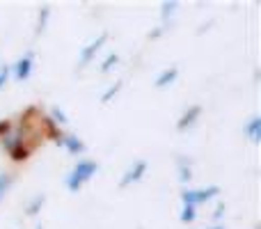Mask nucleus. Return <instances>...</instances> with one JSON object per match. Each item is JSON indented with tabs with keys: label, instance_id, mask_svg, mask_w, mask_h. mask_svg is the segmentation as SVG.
<instances>
[{
	"label": "nucleus",
	"instance_id": "obj_1",
	"mask_svg": "<svg viewBox=\"0 0 261 229\" xmlns=\"http://www.w3.org/2000/svg\"><path fill=\"white\" fill-rule=\"evenodd\" d=\"M37 131L32 129L28 115L0 121V147L12 163H23L35 151Z\"/></svg>",
	"mask_w": 261,
	"mask_h": 229
},
{
	"label": "nucleus",
	"instance_id": "obj_2",
	"mask_svg": "<svg viewBox=\"0 0 261 229\" xmlns=\"http://www.w3.org/2000/svg\"><path fill=\"white\" fill-rule=\"evenodd\" d=\"M99 161H94V158H78L76 163H73V167L64 174V186H67L69 193H81L83 186L90 184L92 179L96 176V172H99Z\"/></svg>",
	"mask_w": 261,
	"mask_h": 229
},
{
	"label": "nucleus",
	"instance_id": "obj_3",
	"mask_svg": "<svg viewBox=\"0 0 261 229\" xmlns=\"http://www.w3.org/2000/svg\"><path fill=\"white\" fill-rule=\"evenodd\" d=\"M220 197V186H204V188H193V186H186V188H181L179 193V199L181 204H190V207L199 209L202 204H208L213 202V199Z\"/></svg>",
	"mask_w": 261,
	"mask_h": 229
},
{
	"label": "nucleus",
	"instance_id": "obj_4",
	"mask_svg": "<svg viewBox=\"0 0 261 229\" xmlns=\"http://www.w3.org/2000/svg\"><path fill=\"white\" fill-rule=\"evenodd\" d=\"M106 41H108V32H99V35L94 37V39L90 41V44H85L81 48V53H78V60H76V67L78 69H85L87 64L94 62V58L101 53V48L106 46Z\"/></svg>",
	"mask_w": 261,
	"mask_h": 229
},
{
	"label": "nucleus",
	"instance_id": "obj_5",
	"mask_svg": "<svg viewBox=\"0 0 261 229\" xmlns=\"http://www.w3.org/2000/svg\"><path fill=\"white\" fill-rule=\"evenodd\" d=\"M55 144L58 147H62L64 151L69 154V156H85V151H87V144H85V140L83 138H78L76 133H67V131H60L58 135H55Z\"/></svg>",
	"mask_w": 261,
	"mask_h": 229
},
{
	"label": "nucleus",
	"instance_id": "obj_6",
	"mask_svg": "<svg viewBox=\"0 0 261 229\" xmlns=\"http://www.w3.org/2000/svg\"><path fill=\"white\" fill-rule=\"evenodd\" d=\"M12 67V78L16 83H25L32 78L35 71V50H25L21 58H16V62L9 64Z\"/></svg>",
	"mask_w": 261,
	"mask_h": 229
},
{
	"label": "nucleus",
	"instance_id": "obj_7",
	"mask_svg": "<svg viewBox=\"0 0 261 229\" xmlns=\"http://www.w3.org/2000/svg\"><path fill=\"white\" fill-rule=\"evenodd\" d=\"M149 170V163L144 161V158H138V161H133L130 165L124 170V174L119 176V188H130V186L140 184V181L144 179V174H147Z\"/></svg>",
	"mask_w": 261,
	"mask_h": 229
},
{
	"label": "nucleus",
	"instance_id": "obj_8",
	"mask_svg": "<svg viewBox=\"0 0 261 229\" xmlns=\"http://www.w3.org/2000/svg\"><path fill=\"white\" fill-rule=\"evenodd\" d=\"M202 113H204V108L199 104L188 106V108L181 113L179 119H176V131H179V133H186V131H190L199 119H202Z\"/></svg>",
	"mask_w": 261,
	"mask_h": 229
},
{
	"label": "nucleus",
	"instance_id": "obj_9",
	"mask_svg": "<svg viewBox=\"0 0 261 229\" xmlns=\"http://www.w3.org/2000/svg\"><path fill=\"white\" fill-rule=\"evenodd\" d=\"M176 78H179V67H176V64H170V67H165L156 76L153 87H156V90H167L170 85H174V83H176Z\"/></svg>",
	"mask_w": 261,
	"mask_h": 229
},
{
	"label": "nucleus",
	"instance_id": "obj_10",
	"mask_svg": "<svg viewBox=\"0 0 261 229\" xmlns=\"http://www.w3.org/2000/svg\"><path fill=\"white\" fill-rule=\"evenodd\" d=\"M243 133H245V138H248L252 144L261 142V115H252L250 119H245Z\"/></svg>",
	"mask_w": 261,
	"mask_h": 229
},
{
	"label": "nucleus",
	"instance_id": "obj_11",
	"mask_svg": "<svg viewBox=\"0 0 261 229\" xmlns=\"http://www.w3.org/2000/svg\"><path fill=\"white\" fill-rule=\"evenodd\" d=\"M176 9H179V3L176 0H163L161 3V28L170 26V21L176 16Z\"/></svg>",
	"mask_w": 261,
	"mask_h": 229
},
{
	"label": "nucleus",
	"instance_id": "obj_12",
	"mask_svg": "<svg viewBox=\"0 0 261 229\" xmlns=\"http://www.w3.org/2000/svg\"><path fill=\"white\" fill-rule=\"evenodd\" d=\"M176 170H179V184H184V188L186 186H190V181H193V163L188 161V158H176Z\"/></svg>",
	"mask_w": 261,
	"mask_h": 229
},
{
	"label": "nucleus",
	"instance_id": "obj_13",
	"mask_svg": "<svg viewBox=\"0 0 261 229\" xmlns=\"http://www.w3.org/2000/svg\"><path fill=\"white\" fill-rule=\"evenodd\" d=\"M44 204H46V195L44 193H37V195H32L30 197V202L25 204V216L28 218H35V216H39V211L44 209Z\"/></svg>",
	"mask_w": 261,
	"mask_h": 229
},
{
	"label": "nucleus",
	"instance_id": "obj_14",
	"mask_svg": "<svg viewBox=\"0 0 261 229\" xmlns=\"http://www.w3.org/2000/svg\"><path fill=\"white\" fill-rule=\"evenodd\" d=\"M48 21H50V5H41L39 14H37V26H35V35H44L48 30Z\"/></svg>",
	"mask_w": 261,
	"mask_h": 229
},
{
	"label": "nucleus",
	"instance_id": "obj_15",
	"mask_svg": "<svg viewBox=\"0 0 261 229\" xmlns=\"http://www.w3.org/2000/svg\"><path fill=\"white\" fill-rule=\"evenodd\" d=\"M46 117H48V119L53 121V124L58 126L60 131H62L64 126L69 124V117H67V113H64L62 108H60V106H50V108H48V115H46Z\"/></svg>",
	"mask_w": 261,
	"mask_h": 229
},
{
	"label": "nucleus",
	"instance_id": "obj_16",
	"mask_svg": "<svg viewBox=\"0 0 261 229\" xmlns=\"http://www.w3.org/2000/svg\"><path fill=\"white\" fill-rule=\"evenodd\" d=\"M122 90H124V81H115V83H110V85L106 87V92L101 94V104L108 106L113 99H117V94H119Z\"/></svg>",
	"mask_w": 261,
	"mask_h": 229
},
{
	"label": "nucleus",
	"instance_id": "obj_17",
	"mask_svg": "<svg viewBox=\"0 0 261 229\" xmlns=\"http://www.w3.org/2000/svg\"><path fill=\"white\" fill-rule=\"evenodd\" d=\"M14 181H16V176H14L12 172H0V202L7 197V193L12 190Z\"/></svg>",
	"mask_w": 261,
	"mask_h": 229
},
{
	"label": "nucleus",
	"instance_id": "obj_18",
	"mask_svg": "<svg viewBox=\"0 0 261 229\" xmlns=\"http://www.w3.org/2000/svg\"><path fill=\"white\" fill-rule=\"evenodd\" d=\"M179 220L184 225H193L197 220V209L190 207V204H181V211H179Z\"/></svg>",
	"mask_w": 261,
	"mask_h": 229
},
{
	"label": "nucleus",
	"instance_id": "obj_19",
	"mask_svg": "<svg viewBox=\"0 0 261 229\" xmlns=\"http://www.w3.org/2000/svg\"><path fill=\"white\" fill-rule=\"evenodd\" d=\"M119 64V53H108L103 60H101V67H99V71L101 73H110L115 67Z\"/></svg>",
	"mask_w": 261,
	"mask_h": 229
},
{
	"label": "nucleus",
	"instance_id": "obj_20",
	"mask_svg": "<svg viewBox=\"0 0 261 229\" xmlns=\"http://www.w3.org/2000/svg\"><path fill=\"white\" fill-rule=\"evenodd\" d=\"M9 78H12V67L7 62H0V90L9 83Z\"/></svg>",
	"mask_w": 261,
	"mask_h": 229
},
{
	"label": "nucleus",
	"instance_id": "obj_21",
	"mask_svg": "<svg viewBox=\"0 0 261 229\" xmlns=\"http://www.w3.org/2000/svg\"><path fill=\"white\" fill-rule=\"evenodd\" d=\"M225 211H227V207L220 202V204H218V207H216V211H213V220H216V225L222 220V216H225Z\"/></svg>",
	"mask_w": 261,
	"mask_h": 229
},
{
	"label": "nucleus",
	"instance_id": "obj_22",
	"mask_svg": "<svg viewBox=\"0 0 261 229\" xmlns=\"http://www.w3.org/2000/svg\"><path fill=\"white\" fill-rule=\"evenodd\" d=\"M204 229H227V227H225V222H218V225L213 222V225H208V227H204Z\"/></svg>",
	"mask_w": 261,
	"mask_h": 229
},
{
	"label": "nucleus",
	"instance_id": "obj_23",
	"mask_svg": "<svg viewBox=\"0 0 261 229\" xmlns=\"http://www.w3.org/2000/svg\"><path fill=\"white\" fill-rule=\"evenodd\" d=\"M35 229H44V227H35Z\"/></svg>",
	"mask_w": 261,
	"mask_h": 229
}]
</instances>
